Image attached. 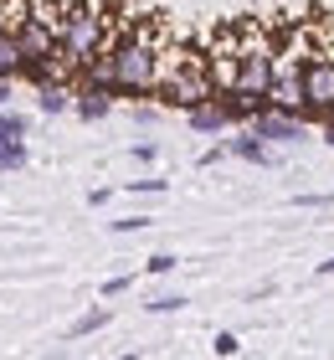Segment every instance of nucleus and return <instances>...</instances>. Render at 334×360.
Here are the masks:
<instances>
[{
    "label": "nucleus",
    "mask_w": 334,
    "mask_h": 360,
    "mask_svg": "<svg viewBox=\"0 0 334 360\" xmlns=\"http://www.w3.org/2000/svg\"><path fill=\"white\" fill-rule=\"evenodd\" d=\"M15 41H21V57H52L57 46H62L57 26L41 21V15H26V21L15 26Z\"/></svg>",
    "instance_id": "423d86ee"
},
{
    "label": "nucleus",
    "mask_w": 334,
    "mask_h": 360,
    "mask_svg": "<svg viewBox=\"0 0 334 360\" xmlns=\"http://www.w3.org/2000/svg\"><path fill=\"white\" fill-rule=\"evenodd\" d=\"M252 134L262 144H273V150H293V144H304L309 139V124H298L293 113H278V108H267L252 119Z\"/></svg>",
    "instance_id": "7ed1b4c3"
},
{
    "label": "nucleus",
    "mask_w": 334,
    "mask_h": 360,
    "mask_svg": "<svg viewBox=\"0 0 334 360\" xmlns=\"http://www.w3.org/2000/svg\"><path fill=\"white\" fill-rule=\"evenodd\" d=\"M31 134V119L21 108H0V144H26Z\"/></svg>",
    "instance_id": "ddd939ff"
},
{
    "label": "nucleus",
    "mask_w": 334,
    "mask_h": 360,
    "mask_svg": "<svg viewBox=\"0 0 334 360\" xmlns=\"http://www.w3.org/2000/svg\"><path fill=\"white\" fill-rule=\"evenodd\" d=\"M314 278H334V257H324V263H314Z\"/></svg>",
    "instance_id": "bb28decb"
},
{
    "label": "nucleus",
    "mask_w": 334,
    "mask_h": 360,
    "mask_svg": "<svg viewBox=\"0 0 334 360\" xmlns=\"http://www.w3.org/2000/svg\"><path fill=\"white\" fill-rule=\"evenodd\" d=\"M180 309H186V293H155L144 304V314H180Z\"/></svg>",
    "instance_id": "f3484780"
},
{
    "label": "nucleus",
    "mask_w": 334,
    "mask_h": 360,
    "mask_svg": "<svg viewBox=\"0 0 334 360\" xmlns=\"http://www.w3.org/2000/svg\"><path fill=\"white\" fill-rule=\"evenodd\" d=\"M144 226H155V217H119V221H108V232H119V237H129V232H144Z\"/></svg>",
    "instance_id": "aec40b11"
},
{
    "label": "nucleus",
    "mask_w": 334,
    "mask_h": 360,
    "mask_svg": "<svg viewBox=\"0 0 334 360\" xmlns=\"http://www.w3.org/2000/svg\"><path fill=\"white\" fill-rule=\"evenodd\" d=\"M108 201H113L108 186H93V191H88V206H108Z\"/></svg>",
    "instance_id": "393cba45"
},
{
    "label": "nucleus",
    "mask_w": 334,
    "mask_h": 360,
    "mask_svg": "<svg viewBox=\"0 0 334 360\" xmlns=\"http://www.w3.org/2000/svg\"><path fill=\"white\" fill-rule=\"evenodd\" d=\"M62 52L67 57H77V62H93L98 52H108V15L98 0H72V6L62 11Z\"/></svg>",
    "instance_id": "f257e3e1"
},
{
    "label": "nucleus",
    "mask_w": 334,
    "mask_h": 360,
    "mask_svg": "<svg viewBox=\"0 0 334 360\" xmlns=\"http://www.w3.org/2000/svg\"><path fill=\"white\" fill-rule=\"evenodd\" d=\"M186 129H191V134H226L231 119H226V108L216 103V98H206V103L186 108Z\"/></svg>",
    "instance_id": "1a4fd4ad"
},
{
    "label": "nucleus",
    "mask_w": 334,
    "mask_h": 360,
    "mask_svg": "<svg viewBox=\"0 0 334 360\" xmlns=\"http://www.w3.org/2000/svg\"><path fill=\"white\" fill-rule=\"evenodd\" d=\"M129 160H134V165H155V160H160V144H155V139L129 144Z\"/></svg>",
    "instance_id": "4be33fe9"
},
{
    "label": "nucleus",
    "mask_w": 334,
    "mask_h": 360,
    "mask_svg": "<svg viewBox=\"0 0 334 360\" xmlns=\"http://www.w3.org/2000/svg\"><path fill=\"white\" fill-rule=\"evenodd\" d=\"M180 268V257L175 252H155V257H144V273H155V278H170Z\"/></svg>",
    "instance_id": "6ab92c4d"
},
{
    "label": "nucleus",
    "mask_w": 334,
    "mask_h": 360,
    "mask_svg": "<svg viewBox=\"0 0 334 360\" xmlns=\"http://www.w3.org/2000/svg\"><path fill=\"white\" fill-rule=\"evenodd\" d=\"M155 119H160V108H144V103L134 108V124H155Z\"/></svg>",
    "instance_id": "a878e982"
},
{
    "label": "nucleus",
    "mask_w": 334,
    "mask_h": 360,
    "mask_svg": "<svg viewBox=\"0 0 334 360\" xmlns=\"http://www.w3.org/2000/svg\"><path fill=\"white\" fill-rule=\"evenodd\" d=\"M298 83H304V108H298V119L304 124H329L334 119V57L329 52L309 57L304 68H298Z\"/></svg>",
    "instance_id": "f03ea898"
},
{
    "label": "nucleus",
    "mask_w": 334,
    "mask_h": 360,
    "mask_svg": "<svg viewBox=\"0 0 334 360\" xmlns=\"http://www.w3.org/2000/svg\"><path fill=\"white\" fill-rule=\"evenodd\" d=\"M37 113H46V119H57V113H72V88H67V83H46V88H37Z\"/></svg>",
    "instance_id": "f8f14e48"
},
{
    "label": "nucleus",
    "mask_w": 334,
    "mask_h": 360,
    "mask_svg": "<svg viewBox=\"0 0 334 360\" xmlns=\"http://www.w3.org/2000/svg\"><path fill=\"white\" fill-rule=\"evenodd\" d=\"M72 113H77L82 124L108 119V113H113V93L98 88V83H77V88H72Z\"/></svg>",
    "instance_id": "6e6552de"
},
{
    "label": "nucleus",
    "mask_w": 334,
    "mask_h": 360,
    "mask_svg": "<svg viewBox=\"0 0 334 360\" xmlns=\"http://www.w3.org/2000/svg\"><path fill=\"white\" fill-rule=\"evenodd\" d=\"M57 57V52H52ZM52 57H21V72H15V83H26V88H46V83H57V62Z\"/></svg>",
    "instance_id": "9b49d317"
},
{
    "label": "nucleus",
    "mask_w": 334,
    "mask_h": 360,
    "mask_svg": "<svg viewBox=\"0 0 334 360\" xmlns=\"http://www.w3.org/2000/svg\"><path fill=\"white\" fill-rule=\"evenodd\" d=\"M273 83H278V52H242L237 57V83L231 88H247V93L267 98Z\"/></svg>",
    "instance_id": "20e7f679"
},
{
    "label": "nucleus",
    "mask_w": 334,
    "mask_h": 360,
    "mask_svg": "<svg viewBox=\"0 0 334 360\" xmlns=\"http://www.w3.org/2000/svg\"><path fill=\"white\" fill-rule=\"evenodd\" d=\"M226 160H242V165H257V170H273L278 165V150L273 144H262L252 129H237V134H226Z\"/></svg>",
    "instance_id": "39448f33"
},
{
    "label": "nucleus",
    "mask_w": 334,
    "mask_h": 360,
    "mask_svg": "<svg viewBox=\"0 0 334 360\" xmlns=\"http://www.w3.org/2000/svg\"><path fill=\"white\" fill-rule=\"evenodd\" d=\"M293 206L298 211H324V206H334V191H298Z\"/></svg>",
    "instance_id": "a211bd4d"
},
{
    "label": "nucleus",
    "mask_w": 334,
    "mask_h": 360,
    "mask_svg": "<svg viewBox=\"0 0 334 360\" xmlns=\"http://www.w3.org/2000/svg\"><path fill=\"white\" fill-rule=\"evenodd\" d=\"M211 350H216V355H221V360H231V355H237V350H242V340H237V335H231V330H216V335H211Z\"/></svg>",
    "instance_id": "412c9836"
},
{
    "label": "nucleus",
    "mask_w": 334,
    "mask_h": 360,
    "mask_svg": "<svg viewBox=\"0 0 334 360\" xmlns=\"http://www.w3.org/2000/svg\"><path fill=\"white\" fill-rule=\"evenodd\" d=\"M124 191L129 195H165L170 180H165V175H139V180H124Z\"/></svg>",
    "instance_id": "dca6fc26"
},
{
    "label": "nucleus",
    "mask_w": 334,
    "mask_h": 360,
    "mask_svg": "<svg viewBox=\"0 0 334 360\" xmlns=\"http://www.w3.org/2000/svg\"><path fill=\"white\" fill-rule=\"evenodd\" d=\"M216 103L226 108L231 129H252V119H257V113H267V98L247 93V88H221V93H216Z\"/></svg>",
    "instance_id": "0eeeda50"
},
{
    "label": "nucleus",
    "mask_w": 334,
    "mask_h": 360,
    "mask_svg": "<svg viewBox=\"0 0 334 360\" xmlns=\"http://www.w3.org/2000/svg\"><path fill=\"white\" fill-rule=\"evenodd\" d=\"M216 160H226V144H211V150H206V155H200V160H195V165H200V170H211V165H216Z\"/></svg>",
    "instance_id": "b1692460"
},
{
    "label": "nucleus",
    "mask_w": 334,
    "mask_h": 360,
    "mask_svg": "<svg viewBox=\"0 0 334 360\" xmlns=\"http://www.w3.org/2000/svg\"><path fill=\"white\" fill-rule=\"evenodd\" d=\"M129 288H134V273H119V278H108V283H103V299H124Z\"/></svg>",
    "instance_id": "5701e85b"
},
{
    "label": "nucleus",
    "mask_w": 334,
    "mask_h": 360,
    "mask_svg": "<svg viewBox=\"0 0 334 360\" xmlns=\"http://www.w3.org/2000/svg\"><path fill=\"white\" fill-rule=\"evenodd\" d=\"M15 72H21V41H15V31L0 26V77L15 83Z\"/></svg>",
    "instance_id": "4468645a"
},
{
    "label": "nucleus",
    "mask_w": 334,
    "mask_h": 360,
    "mask_svg": "<svg viewBox=\"0 0 334 360\" xmlns=\"http://www.w3.org/2000/svg\"><path fill=\"white\" fill-rule=\"evenodd\" d=\"M31 165V150L26 144H0V175H15Z\"/></svg>",
    "instance_id": "2eb2a0df"
},
{
    "label": "nucleus",
    "mask_w": 334,
    "mask_h": 360,
    "mask_svg": "<svg viewBox=\"0 0 334 360\" xmlns=\"http://www.w3.org/2000/svg\"><path fill=\"white\" fill-rule=\"evenodd\" d=\"M41 360H62V355H57V350H52V355H41Z\"/></svg>",
    "instance_id": "c756f323"
},
{
    "label": "nucleus",
    "mask_w": 334,
    "mask_h": 360,
    "mask_svg": "<svg viewBox=\"0 0 334 360\" xmlns=\"http://www.w3.org/2000/svg\"><path fill=\"white\" fill-rule=\"evenodd\" d=\"M108 319H113V309H108V304H93V309H82V314H77V319L62 330V340H88V335H98V330H103Z\"/></svg>",
    "instance_id": "9d476101"
},
{
    "label": "nucleus",
    "mask_w": 334,
    "mask_h": 360,
    "mask_svg": "<svg viewBox=\"0 0 334 360\" xmlns=\"http://www.w3.org/2000/svg\"><path fill=\"white\" fill-rule=\"evenodd\" d=\"M319 134H324V144H329V155H334V119H329V124H319Z\"/></svg>",
    "instance_id": "c85d7f7f"
},
{
    "label": "nucleus",
    "mask_w": 334,
    "mask_h": 360,
    "mask_svg": "<svg viewBox=\"0 0 334 360\" xmlns=\"http://www.w3.org/2000/svg\"><path fill=\"white\" fill-rule=\"evenodd\" d=\"M11 93H15V83H6V77H0V108H11Z\"/></svg>",
    "instance_id": "cd10ccee"
}]
</instances>
